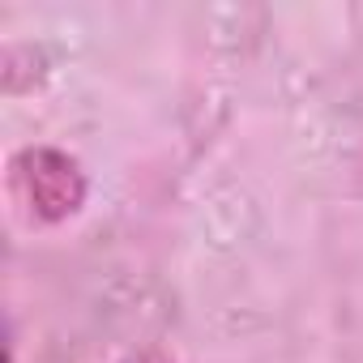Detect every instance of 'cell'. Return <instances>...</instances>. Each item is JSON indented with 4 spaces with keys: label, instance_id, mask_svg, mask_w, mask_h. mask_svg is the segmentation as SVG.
<instances>
[{
    "label": "cell",
    "instance_id": "cell-2",
    "mask_svg": "<svg viewBox=\"0 0 363 363\" xmlns=\"http://www.w3.org/2000/svg\"><path fill=\"white\" fill-rule=\"evenodd\" d=\"M120 363H167V359H158V354H128V359H120Z\"/></svg>",
    "mask_w": 363,
    "mask_h": 363
},
{
    "label": "cell",
    "instance_id": "cell-1",
    "mask_svg": "<svg viewBox=\"0 0 363 363\" xmlns=\"http://www.w3.org/2000/svg\"><path fill=\"white\" fill-rule=\"evenodd\" d=\"M13 197L35 223H65L86 206V171L56 145H26L9 162Z\"/></svg>",
    "mask_w": 363,
    "mask_h": 363
}]
</instances>
